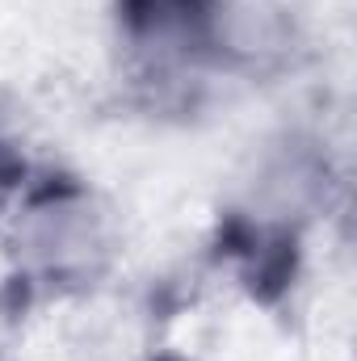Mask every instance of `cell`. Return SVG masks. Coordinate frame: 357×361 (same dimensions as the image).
<instances>
[{"mask_svg": "<svg viewBox=\"0 0 357 361\" xmlns=\"http://www.w3.org/2000/svg\"><path fill=\"white\" fill-rule=\"evenodd\" d=\"M332 185L328 152L307 135H282L265 143L240 180L236 214L257 240L290 244L303 223H311Z\"/></svg>", "mask_w": 357, "mask_h": 361, "instance_id": "2", "label": "cell"}, {"mask_svg": "<svg viewBox=\"0 0 357 361\" xmlns=\"http://www.w3.org/2000/svg\"><path fill=\"white\" fill-rule=\"evenodd\" d=\"M298 42L294 17L277 0H219L206 42V63L261 76L290 63Z\"/></svg>", "mask_w": 357, "mask_h": 361, "instance_id": "4", "label": "cell"}, {"mask_svg": "<svg viewBox=\"0 0 357 361\" xmlns=\"http://www.w3.org/2000/svg\"><path fill=\"white\" fill-rule=\"evenodd\" d=\"M219 0H118V34L147 72L206 63Z\"/></svg>", "mask_w": 357, "mask_h": 361, "instance_id": "3", "label": "cell"}, {"mask_svg": "<svg viewBox=\"0 0 357 361\" xmlns=\"http://www.w3.org/2000/svg\"><path fill=\"white\" fill-rule=\"evenodd\" d=\"M4 189H8V180H4V173H0V202H4Z\"/></svg>", "mask_w": 357, "mask_h": 361, "instance_id": "6", "label": "cell"}, {"mask_svg": "<svg viewBox=\"0 0 357 361\" xmlns=\"http://www.w3.org/2000/svg\"><path fill=\"white\" fill-rule=\"evenodd\" d=\"M152 361H193V357H181V353H156Z\"/></svg>", "mask_w": 357, "mask_h": 361, "instance_id": "5", "label": "cell"}, {"mask_svg": "<svg viewBox=\"0 0 357 361\" xmlns=\"http://www.w3.org/2000/svg\"><path fill=\"white\" fill-rule=\"evenodd\" d=\"M118 252V231L101 197L76 180H47L25 193L8 223V257L42 290L68 294L101 281Z\"/></svg>", "mask_w": 357, "mask_h": 361, "instance_id": "1", "label": "cell"}]
</instances>
